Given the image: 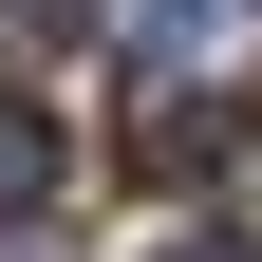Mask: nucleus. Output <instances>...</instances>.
I'll return each instance as SVG.
<instances>
[{"instance_id":"obj_3","label":"nucleus","mask_w":262,"mask_h":262,"mask_svg":"<svg viewBox=\"0 0 262 262\" xmlns=\"http://www.w3.org/2000/svg\"><path fill=\"white\" fill-rule=\"evenodd\" d=\"M169 262H262V244H169Z\"/></svg>"},{"instance_id":"obj_1","label":"nucleus","mask_w":262,"mask_h":262,"mask_svg":"<svg viewBox=\"0 0 262 262\" xmlns=\"http://www.w3.org/2000/svg\"><path fill=\"white\" fill-rule=\"evenodd\" d=\"M131 169H150V187H206V169H244V94H150V113H131Z\"/></svg>"},{"instance_id":"obj_2","label":"nucleus","mask_w":262,"mask_h":262,"mask_svg":"<svg viewBox=\"0 0 262 262\" xmlns=\"http://www.w3.org/2000/svg\"><path fill=\"white\" fill-rule=\"evenodd\" d=\"M56 169H75L56 94H0V225H19V206H56Z\"/></svg>"},{"instance_id":"obj_4","label":"nucleus","mask_w":262,"mask_h":262,"mask_svg":"<svg viewBox=\"0 0 262 262\" xmlns=\"http://www.w3.org/2000/svg\"><path fill=\"white\" fill-rule=\"evenodd\" d=\"M225 19H262V0H225Z\"/></svg>"},{"instance_id":"obj_5","label":"nucleus","mask_w":262,"mask_h":262,"mask_svg":"<svg viewBox=\"0 0 262 262\" xmlns=\"http://www.w3.org/2000/svg\"><path fill=\"white\" fill-rule=\"evenodd\" d=\"M0 262H38V244H0Z\"/></svg>"}]
</instances>
